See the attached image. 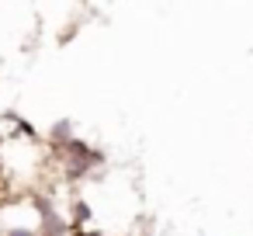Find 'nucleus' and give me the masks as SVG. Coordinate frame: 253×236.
Returning a JSON list of instances; mask_svg holds the SVG:
<instances>
[{
  "label": "nucleus",
  "mask_w": 253,
  "mask_h": 236,
  "mask_svg": "<svg viewBox=\"0 0 253 236\" xmlns=\"http://www.w3.org/2000/svg\"><path fill=\"white\" fill-rule=\"evenodd\" d=\"M56 153H59V163H63L66 181H80V177H87V174L101 163V153H94V149H90L87 142H80L77 136H73L66 146H59Z\"/></svg>",
  "instance_id": "obj_1"
},
{
  "label": "nucleus",
  "mask_w": 253,
  "mask_h": 236,
  "mask_svg": "<svg viewBox=\"0 0 253 236\" xmlns=\"http://www.w3.org/2000/svg\"><path fill=\"white\" fill-rule=\"evenodd\" d=\"M70 139H73V122H66V118H63V122H56V125H52V132H49V142H52V149L66 146Z\"/></svg>",
  "instance_id": "obj_2"
},
{
  "label": "nucleus",
  "mask_w": 253,
  "mask_h": 236,
  "mask_svg": "<svg viewBox=\"0 0 253 236\" xmlns=\"http://www.w3.org/2000/svg\"><path fill=\"white\" fill-rule=\"evenodd\" d=\"M87 219H90L87 201H77V205H73V222H87Z\"/></svg>",
  "instance_id": "obj_3"
},
{
  "label": "nucleus",
  "mask_w": 253,
  "mask_h": 236,
  "mask_svg": "<svg viewBox=\"0 0 253 236\" xmlns=\"http://www.w3.org/2000/svg\"><path fill=\"white\" fill-rule=\"evenodd\" d=\"M0 236H4V226H0Z\"/></svg>",
  "instance_id": "obj_4"
}]
</instances>
